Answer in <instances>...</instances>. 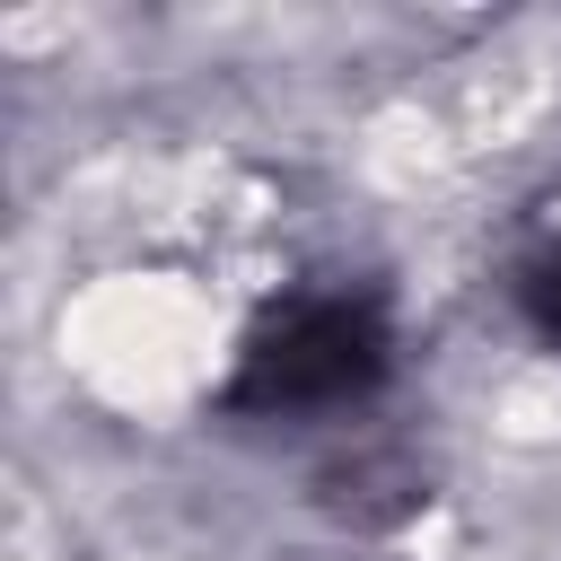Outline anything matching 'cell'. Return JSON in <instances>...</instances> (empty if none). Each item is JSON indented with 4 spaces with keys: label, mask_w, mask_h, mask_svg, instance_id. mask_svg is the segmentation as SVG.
Segmentation results:
<instances>
[{
    "label": "cell",
    "mask_w": 561,
    "mask_h": 561,
    "mask_svg": "<svg viewBox=\"0 0 561 561\" xmlns=\"http://www.w3.org/2000/svg\"><path fill=\"white\" fill-rule=\"evenodd\" d=\"M386 368H394V333L377 298H298L245 342L228 377V412H333L377 394Z\"/></svg>",
    "instance_id": "cell-1"
},
{
    "label": "cell",
    "mask_w": 561,
    "mask_h": 561,
    "mask_svg": "<svg viewBox=\"0 0 561 561\" xmlns=\"http://www.w3.org/2000/svg\"><path fill=\"white\" fill-rule=\"evenodd\" d=\"M517 298H526V324H535L543 342H561V245L526 263V280H517Z\"/></svg>",
    "instance_id": "cell-2"
}]
</instances>
